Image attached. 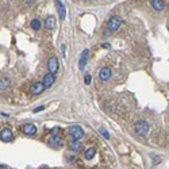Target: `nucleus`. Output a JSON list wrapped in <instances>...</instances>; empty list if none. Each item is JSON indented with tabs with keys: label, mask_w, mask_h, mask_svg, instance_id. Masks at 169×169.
I'll return each mask as SVG.
<instances>
[{
	"label": "nucleus",
	"mask_w": 169,
	"mask_h": 169,
	"mask_svg": "<svg viewBox=\"0 0 169 169\" xmlns=\"http://www.w3.org/2000/svg\"><path fill=\"white\" fill-rule=\"evenodd\" d=\"M134 129L139 135H146L148 131H149V123L146 121H138L135 125H134Z\"/></svg>",
	"instance_id": "f257e3e1"
},
{
	"label": "nucleus",
	"mask_w": 169,
	"mask_h": 169,
	"mask_svg": "<svg viewBox=\"0 0 169 169\" xmlns=\"http://www.w3.org/2000/svg\"><path fill=\"white\" fill-rule=\"evenodd\" d=\"M69 134H71V137L73 138V139H76V141H80V139L84 137V130L81 129L80 126L75 125V126H72L71 129H69Z\"/></svg>",
	"instance_id": "f03ea898"
},
{
	"label": "nucleus",
	"mask_w": 169,
	"mask_h": 169,
	"mask_svg": "<svg viewBox=\"0 0 169 169\" xmlns=\"http://www.w3.org/2000/svg\"><path fill=\"white\" fill-rule=\"evenodd\" d=\"M121 24H122L121 16H112V18H110V20H108L107 27H108V30H111V31H115V30H118V28L121 27Z\"/></svg>",
	"instance_id": "7ed1b4c3"
},
{
	"label": "nucleus",
	"mask_w": 169,
	"mask_h": 169,
	"mask_svg": "<svg viewBox=\"0 0 169 169\" xmlns=\"http://www.w3.org/2000/svg\"><path fill=\"white\" fill-rule=\"evenodd\" d=\"M47 68H49V73H51V75H54L55 72H58V68H60L58 60L55 57H50L49 61H47Z\"/></svg>",
	"instance_id": "20e7f679"
},
{
	"label": "nucleus",
	"mask_w": 169,
	"mask_h": 169,
	"mask_svg": "<svg viewBox=\"0 0 169 169\" xmlns=\"http://www.w3.org/2000/svg\"><path fill=\"white\" fill-rule=\"evenodd\" d=\"M0 141L3 142H11L14 141V134H12V131L10 129H1V131H0Z\"/></svg>",
	"instance_id": "39448f33"
},
{
	"label": "nucleus",
	"mask_w": 169,
	"mask_h": 169,
	"mask_svg": "<svg viewBox=\"0 0 169 169\" xmlns=\"http://www.w3.org/2000/svg\"><path fill=\"white\" fill-rule=\"evenodd\" d=\"M49 143H50L53 148H61L64 143L62 138L60 137V135H57V134H54V135H51L50 138H49Z\"/></svg>",
	"instance_id": "423d86ee"
},
{
	"label": "nucleus",
	"mask_w": 169,
	"mask_h": 169,
	"mask_svg": "<svg viewBox=\"0 0 169 169\" xmlns=\"http://www.w3.org/2000/svg\"><path fill=\"white\" fill-rule=\"evenodd\" d=\"M43 91H45V87H43V84L39 83V81H37V83H34L30 87V92H31L33 95H41Z\"/></svg>",
	"instance_id": "0eeeda50"
},
{
	"label": "nucleus",
	"mask_w": 169,
	"mask_h": 169,
	"mask_svg": "<svg viewBox=\"0 0 169 169\" xmlns=\"http://www.w3.org/2000/svg\"><path fill=\"white\" fill-rule=\"evenodd\" d=\"M54 81H55V76L54 75H51V73L45 75V77H43V80H42V84H43V87H45V89L53 85Z\"/></svg>",
	"instance_id": "6e6552de"
},
{
	"label": "nucleus",
	"mask_w": 169,
	"mask_h": 169,
	"mask_svg": "<svg viewBox=\"0 0 169 169\" xmlns=\"http://www.w3.org/2000/svg\"><path fill=\"white\" fill-rule=\"evenodd\" d=\"M88 55H89V50H88V49L83 50V53H81V57H80V62H79L80 71H83L84 68H85L87 61H88Z\"/></svg>",
	"instance_id": "1a4fd4ad"
},
{
	"label": "nucleus",
	"mask_w": 169,
	"mask_h": 169,
	"mask_svg": "<svg viewBox=\"0 0 169 169\" xmlns=\"http://www.w3.org/2000/svg\"><path fill=\"white\" fill-rule=\"evenodd\" d=\"M111 69L110 68H103V69H100L99 71V79L103 80V81H107V80L111 77Z\"/></svg>",
	"instance_id": "9d476101"
},
{
	"label": "nucleus",
	"mask_w": 169,
	"mask_h": 169,
	"mask_svg": "<svg viewBox=\"0 0 169 169\" xmlns=\"http://www.w3.org/2000/svg\"><path fill=\"white\" fill-rule=\"evenodd\" d=\"M23 133L27 134V135H34L37 133V127L31 123H27V125H24L23 126Z\"/></svg>",
	"instance_id": "9b49d317"
},
{
	"label": "nucleus",
	"mask_w": 169,
	"mask_h": 169,
	"mask_svg": "<svg viewBox=\"0 0 169 169\" xmlns=\"http://www.w3.org/2000/svg\"><path fill=\"white\" fill-rule=\"evenodd\" d=\"M45 26H46L49 30H53L55 27V18L54 16H47L46 20H45Z\"/></svg>",
	"instance_id": "f8f14e48"
},
{
	"label": "nucleus",
	"mask_w": 169,
	"mask_h": 169,
	"mask_svg": "<svg viewBox=\"0 0 169 169\" xmlns=\"http://www.w3.org/2000/svg\"><path fill=\"white\" fill-rule=\"evenodd\" d=\"M57 10H58L60 18H61V19H65V16H66V10L64 7L62 1H57Z\"/></svg>",
	"instance_id": "ddd939ff"
},
{
	"label": "nucleus",
	"mask_w": 169,
	"mask_h": 169,
	"mask_svg": "<svg viewBox=\"0 0 169 169\" xmlns=\"http://www.w3.org/2000/svg\"><path fill=\"white\" fill-rule=\"evenodd\" d=\"M150 3H152V7H153L156 11H161L162 8H164V6H165L162 0H153V1H150Z\"/></svg>",
	"instance_id": "4468645a"
},
{
	"label": "nucleus",
	"mask_w": 169,
	"mask_h": 169,
	"mask_svg": "<svg viewBox=\"0 0 169 169\" xmlns=\"http://www.w3.org/2000/svg\"><path fill=\"white\" fill-rule=\"evenodd\" d=\"M71 149L75 150V152H80V150L83 149V143H81V141H73L71 142Z\"/></svg>",
	"instance_id": "2eb2a0df"
},
{
	"label": "nucleus",
	"mask_w": 169,
	"mask_h": 169,
	"mask_svg": "<svg viewBox=\"0 0 169 169\" xmlns=\"http://www.w3.org/2000/svg\"><path fill=\"white\" fill-rule=\"evenodd\" d=\"M8 87H10V80L8 79H0V91H4L7 89Z\"/></svg>",
	"instance_id": "dca6fc26"
},
{
	"label": "nucleus",
	"mask_w": 169,
	"mask_h": 169,
	"mask_svg": "<svg viewBox=\"0 0 169 169\" xmlns=\"http://www.w3.org/2000/svg\"><path fill=\"white\" fill-rule=\"evenodd\" d=\"M30 24H31V28L33 30H35V31H38V30L41 28V20L39 19H33Z\"/></svg>",
	"instance_id": "f3484780"
},
{
	"label": "nucleus",
	"mask_w": 169,
	"mask_h": 169,
	"mask_svg": "<svg viewBox=\"0 0 169 169\" xmlns=\"http://www.w3.org/2000/svg\"><path fill=\"white\" fill-rule=\"evenodd\" d=\"M95 153H96V149H95V148H89V149L85 152V158H87V160H91V158H94Z\"/></svg>",
	"instance_id": "a211bd4d"
},
{
	"label": "nucleus",
	"mask_w": 169,
	"mask_h": 169,
	"mask_svg": "<svg viewBox=\"0 0 169 169\" xmlns=\"http://www.w3.org/2000/svg\"><path fill=\"white\" fill-rule=\"evenodd\" d=\"M100 134H102V135L106 138V139H108V138H110V134H108V131H107L106 129H103V127L100 129Z\"/></svg>",
	"instance_id": "6ab92c4d"
},
{
	"label": "nucleus",
	"mask_w": 169,
	"mask_h": 169,
	"mask_svg": "<svg viewBox=\"0 0 169 169\" xmlns=\"http://www.w3.org/2000/svg\"><path fill=\"white\" fill-rule=\"evenodd\" d=\"M91 81H92V76H91V75H85V77H84V83H85L87 85H89Z\"/></svg>",
	"instance_id": "aec40b11"
},
{
	"label": "nucleus",
	"mask_w": 169,
	"mask_h": 169,
	"mask_svg": "<svg viewBox=\"0 0 169 169\" xmlns=\"http://www.w3.org/2000/svg\"><path fill=\"white\" fill-rule=\"evenodd\" d=\"M42 110H45V106H41V107H37V108H35V110H34V112H35V114H37V112H41V111H42Z\"/></svg>",
	"instance_id": "412c9836"
},
{
	"label": "nucleus",
	"mask_w": 169,
	"mask_h": 169,
	"mask_svg": "<svg viewBox=\"0 0 169 169\" xmlns=\"http://www.w3.org/2000/svg\"><path fill=\"white\" fill-rule=\"evenodd\" d=\"M103 47H104V49H110V45H108V43H104V45H103Z\"/></svg>",
	"instance_id": "4be33fe9"
},
{
	"label": "nucleus",
	"mask_w": 169,
	"mask_h": 169,
	"mask_svg": "<svg viewBox=\"0 0 169 169\" xmlns=\"http://www.w3.org/2000/svg\"><path fill=\"white\" fill-rule=\"evenodd\" d=\"M61 49H62V54L65 55V49H66V47H65V45H62V47H61Z\"/></svg>",
	"instance_id": "5701e85b"
},
{
	"label": "nucleus",
	"mask_w": 169,
	"mask_h": 169,
	"mask_svg": "<svg viewBox=\"0 0 169 169\" xmlns=\"http://www.w3.org/2000/svg\"><path fill=\"white\" fill-rule=\"evenodd\" d=\"M0 169H8V168H7V165H1L0 164Z\"/></svg>",
	"instance_id": "b1692460"
}]
</instances>
